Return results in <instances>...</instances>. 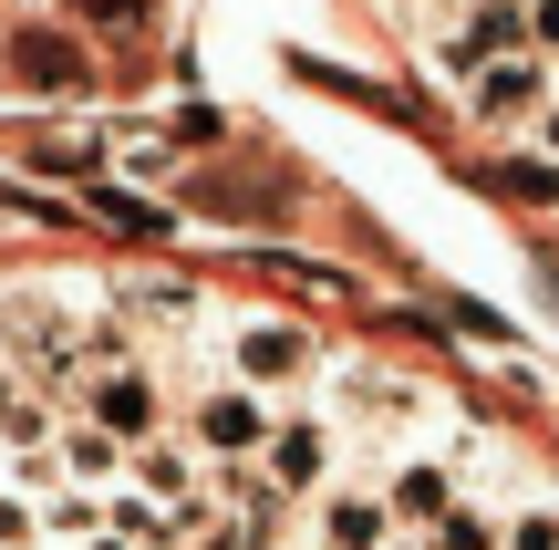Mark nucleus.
<instances>
[{
  "label": "nucleus",
  "mask_w": 559,
  "mask_h": 550,
  "mask_svg": "<svg viewBox=\"0 0 559 550\" xmlns=\"http://www.w3.org/2000/svg\"><path fill=\"white\" fill-rule=\"evenodd\" d=\"M83 11H104V21H145V0H83Z\"/></svg>",
  "instance_id": "obj_11"
},
{
  "label": "nucleus",
  "mask_w": 559,
  "mask_h": 550,
  "mask_svg": "<svg viewBox=\"0 0 559 550\" xmlns=\"http://www.w3.org/2000/svg\"><path fill=\"white\" fill-rule=\"evenodd\" d=\"M198 436H207V447H218V457H260L270 447V395H249V385H228V395H207V406H198Z\"/></svg>",
  "instance_id": "obj_3"
},
{
  "label": "nucleus",
  "mask_w": 559,
  "mask_h": 550,
  "mask_svg": "<svg viewBox=\"0 0 559 550\" xmlns=\"http://www.w3.org/2000/svg\"><path fill=\"white\" fill-rule=\"evenodd\" d=\"M383 540H394V499H373V489L321 499V550H383Z\"/></svg>",
  "instance_id": "obj_4"
},
{
  "label": "nucleus",
  "mask_w": 559,
  "mask_h": 550,
  "mask_svg": "<svg viewBox=\"0 0 559 550\" xmlns=\"http://www.w3.org/2000/svg\"><path fill=\"white\" fill-rule=\"evenodd\" d=\"M321 457H332V447H321V426H280L270 436V468L290 478V489H300V478H321Z\"/></svg>",
  "instance_id": "obj_8"
},
{
  "label": "nucleus",
  "mask_w": 559,
  "mask_h": 550,
  "mask_svg": "<svg viewBox=\"0 0 559 550\" xmlns=\"http://www.w3.org/2000/svg\"><path fill=\"white\" fill-rule=\"evenodd\" d=\"M528 136H539V156L559 166V94H549V115H539V125H528Z\"/></svg>",
  "instance_id": "obj_10"
},
{
  "label": "nucleus",
  "mask_w": 559,
  "mask_h": 550,
  "mask_svg": "<svg viewBox=\"0 0 559 550\" xmlns=\"http://www.w3.org/2000/svg\"><path fill=\"white\" fill-rule=\"evenodd\" d=\"M300 364H311V332H290V323H249L239 332V374L249 385H290Z\"/></svg>",
  "instance_id": "obj_5"
},
{
  "label": "nucleus",
  "mask_w": 559,
  "mask_h": 550,
  "mask_svg": "<svg viewBox=\"0 0 559 550\" xmlns=\"http://www.w3.org/2000/svg\"><path fill=\"white\" fill-rule=\"evenodd\" d=\"M445 510H456V478H445V468H404L394 478V519H425V530H436Z\"/></svg>",
  "instance_id": "obj_7"
},
{
  "label": "nucleus",
  "mask_w": 559,
  "mask_h": 550,
  "mask_svg": "<svg viewBox=\"0 0 559 550\" xmlns=\"http://www.w3.org/2000/svg\"><path fill=\"white\" fill-rule=\"evenodd\" d=\"M528 42H539V52L559 62V0H528Z\"/></svg>",
  "instance_id": "obj_9"
},
{
  "label": "nucleus",
  "mask_w": 559,
  "mask_h": 550,
  "mask_svg": "<svg viewBox=\"0 0 559 550\" xmlns=\"http://www.w3.org/2000/svg\"><path fill=\"white\" fill-rule=\"evenodd\" d=\"M549 94H559V62L528 42V52L487 62V73L466 83V115H477V125H539V115H549Z\"/></svg>",
  "instance_id": "obj_1"
},
{
  "label": "nucleus",
  "mask_w": 559,
  "mask_h": 550,
  "mask_svg": "<svg viewBox=\"0 0 559 550\" xmlns=\"http://www.w3.org/2000/svg\"><path fill=\"white\" fill-rule=\"evenodd\" d=\"M383 550H436V530H425V540H383Z\"/></svg>",
  "instance_id": "obj_12"
},
{
  "label": "nucleus",
  "mask_w": 559,
  "mask_h": 550,
  "mask_svg": "<svg viewBox=\"0 0 559 550\" xmlns=\"http://www.w3.org/2000/svg\"><path fill=\"white\" fill-rule=\"evenodd\" d=\"M11 83H32V94H62V83H83V52L62 32H21L11 42Z\"/></svg>",
  "instance_id": "obj_6"
},
{
  "label": "nucleus",
  "mask_w": 559,
  "mask_h": 550,
  "mask_svg": "<svg viewBox=\"0 0 559 550\" xmlns=\"http://www.w3.org/2000/svg\"><path fill=\"white\" fill-rule=\"evenodd\" d=\"M83 426H104L115 447H156V374H145L135 353L83 374Z\"/></svg>",
  "instance_id": "obj_2"
}]
</instances>
